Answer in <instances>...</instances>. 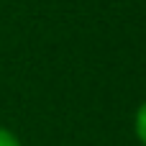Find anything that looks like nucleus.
Instances as JSON below:
<instances>
[{
	"label": "nucleus",
	"instance_id": "obj_1",
	"mask_svg": "<svg viewBox=\"0 0 146 146\" xmlns=\"http://www.w3.org/2000/svg\"><path fill=\"white\" fill-rule=\"evenodd\" d=\"M133 133H136V139L146 146V100L136 108V115H133Z\"/></svg>",
	"mask_w": 146,
	"mask_h": 146
},
{
	"label": "nucleus",
	"instance_id": "obj_2",
	"mask_svg": "<svg viewBox=\"0 0 146 146\" xmlns=\"http://www.w3.org/2000/svg\"><path fill=\"white\" fill-rule=\"evenodd\" d=\"M0 146H23V144H21V139L15 136V131L0 126Z\"/></svg>",
	"mask_w": 146,
	"mask_h": 146
}]
</instances>
